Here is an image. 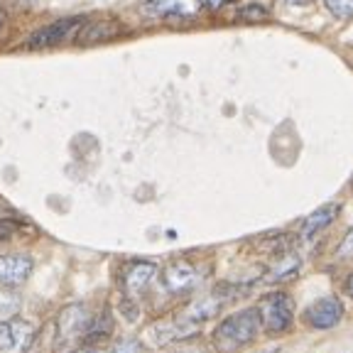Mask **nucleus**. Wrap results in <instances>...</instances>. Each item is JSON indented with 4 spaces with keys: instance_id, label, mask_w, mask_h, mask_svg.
<instances>
[{
    "instance_id": "obj_9",
    "label": "nucleus",
    "mask_w": 353,
    "mask_h": 353,
    "mask_svg": "<svg viewBox=\"0 0 353 353\" xmlns=\"http://www.w3.org/2000/svg\"><path fill=\"white\" fill-rule=\"evenodd\" d=\"M32 326L28 321L10 319V321H0V353H10L17 348H25L32 341Z\"/></svg>"
},
{
    "instance_id": "obj_7",
    "label": "nucleus",
    "mask_w": 353,
    "mask_h": 353,
    "mask_svg": "<svg viewBox=\"0 0 353 353\" xmlns=\"http://www.w3.org/2000/svg\"><path fill=\"white\" fill-rule=\"evenodd\" d=\"M157 275V265L154 263H148V260H135L130 263L123 270V277H121V285H123V292H125L128 299H135L145 292L150 287V282L154 280Z\"/></svg>"
},
{
    "instance_id": "obj_21",
    "label": "nucleus",
    "mask_w": 353,
    "mask_h": 353,
    "mask_svg": "<svg viewBox=\"0 0 353 353\" xmlns=\"http://www.w3.org/2000/svg\"><path fill=\"white\" fill-rule=\"evenodd\" d=\"M17 228H20V223H17L15 219H0V241L15 236Z\"/></svg>"
},
{
    "instance_id": "obj_16",
    "label": "nucleus",
    "mask_w": 353,
    "mask_h": 353,
    "mask_svg": "<svg viewBox=\"0 0 353 353\" xmlns=\"http://www.w3.org/2000/svg\"><path fill=\"white\" fill-rule=\"evenodd\" d=\"M20 314V297L0 290V321H10Z\"/></svg>"
},
{
    "instance_id": "obj_11",
    "label": "nucleus",
    "mask_w": 353,
    "mask_h": 353,
    "mask_svg": "<svg viewBox=\"0 0 353 353\" xmlns=\"http://www.w3.org/2000/svg\"><path fill=\"white\" fill-rule=\"evenodd\" d=\"M199 8V0H148L145 12L154 17H184L194 15Z\"/></svg>"
},
{
    "instance_id": "obj_12",
    "label": "nucleus",
    "mask_w": 353,
    "mask_h": 353,
    "mask_svg": "<svg viewBox=\"0 0 353 353\" xmlns=\"http://www.w3.org/2000/svg\"><path fill=\"white\" fill-rule=\"evenodd\" d=\"M121 32V25L118 22H88L83 25L81 32L77 34L79 44H96V42H105V39H113Z\"/></svg>"
},
{
    "instance_id": "obj_26",
    "label": "nucleus",
    "mask_w": 353,
    "mask_h": 353,
    "mask_svg": "<svg viewBox=\"0 0 353 353\" xmlns=\"http://www.w3.org/2000/svg\"><path fill=\"white\" fill-rule=\"evenodd\" d=\"M3 25H6V15L0 12V30H3Z\"/></svg>"
},
{
    "instance_id": "obj_18",
    "label": "nucleus",
    "mask_w": 353,
    "mask_h": 353,
    "mask_svg": "<svg viewBox=\"0 0 353 353\" xmlns=\"http://www.w3.org/2000/svg\"><path fill=\"white\" fill-rule=\"evenodd\" d=\"M270 17V12L265 10L260 3H253V6H243L241 12H238V20L241 22H265Z\"/></svg>"
},
{
    "instance_id": "obj_2",
    "label": "nucleus",
    "mask_w": 353,
    "mask_h": 353,
    "mask_svg": "<svg viewBox=\"0 0 353 353\" xmlns=\"http://www.w3.org/2000/svg\"><path fill=\"white\" fill-rule=\"evenodd\" d=\"M260 309V319L268 334L272 336H280L285 334L290 326H292V316H294V302L287 292H270L265 294L258 304Z\"/></svg>"
},
{
    "instance_id": "obj_3",
    "label": "nucleus",
    "mask_w": 353,
    "mask_h": 353,
    "mask_svg": "<svg viewBox=\"0 0 353 353\" xmlns=\"http://www.w3.org/2000/svg\"><path fill=\"white\" fill-rule=\"evenodd\" d=\"M88 309L83 304H69L57 316V346H69L72 341L81 339L88 329Z\"/></svg>"
},
{
    "instance_id": "obj_19",
    "label": "nucleus",
    "mask_w": 353,
    "mask_h": 353,
    "mask_svg": "<svg viewBox=\"0 0 353 353\" xmlns=\"http://www.w3.org/2000/svg\"><path fill=\"white\" fill-rule=\"evenodd\" d=\"M110 353H143V343L138 339H121L118 343H113Z\"/></svg>"
},
{
    "instance_id": "obj_22",
    "label": "nucleus",
    "mask_w": 353,
    "mask_h": 353,
    "mask_svg": "<svg viewBox=\"0 0 353 353\" xmlns=\"http://www.w3.org/2000/svg\"><path fill=\"white\" fill-rule=\"evenodd\" d=\"M199 3H201V6H206V8H211V10H219L226 0H199Z\"/></svg>"
},
{
    "instance_id": "obj_15",
    "label": "nucleus",
    "mask_w": 353,
    "mask_h": 353,
    "mask_svg": "<svg viewBox=\"0 0 353 353\" xmlns=\"http://www.w3.org/2000/svg\"><path fill=\"white\" fill-rule=\"evenodd\" d=\"M299 265H302V260H299L294 253H285V255H280V260H277V263L270 268V272H268V277H265V282H272V285H275V282L292 280V277L299 272Z\"/></svg>"
},
{
    "instance_id": "obj_13",
    "label": "nucleus",
    "mask_w": 353,
    "mask_h": 353,
    "mask_svg": "<svg viewBox=\"0 0 353 353\" xmlns=\"http://www.w3.org/2000/svg\"><path fill=\"white\" fill-rule=\"evenodd\" d=\"M223 302H226V297H221L219 292L211 294V297H206V299H199V302H194L192 307L187 309L184 319H189L192 324H201V321H206V319H211V316L219 314L221 307H223Z\"/></svg>"
},
{
    "instance_id": "obj_20",
    "label": "nucleus",
    "mask_w": 353,
    "mask_h": 353,
    "mask_svg": "<svg viewBox=\"0 0 353 353\" xmlns=\"http://www.w3.org/2000/svg\"><path fill=\"white\" fill-rule=\"evenodd\" d=\"M351 258H353V226L348 228L343 241L339 243L336 248V260H351Z\"/></svg>"
},
{
    "instance_id": "obj_10",
    "label": "nucleus",
    "mask_w": 353,
    "mask_h": 353,
    "mask_svg": "<svg viewBox=\"0 0 353 353\" xmlns=\"http://www.w3.org/2000/svg\"><path fill=\"white\" fill-rule=\"evenodd\" d=\"M339 211H341L339 204H326V206H319L316 211H312V214L304 219L302 228H299V238H302V241H312L316 233H321L331 221L336 219Z\"/></svg>"
},
{
    "instance_id": "obj_25",
    "label": "nucleus",
    "mask_w": 353,
    "mask_h": 353,
    "mask_svg": "<svg viewBox=\"0 0 353 353\" xmlns=\"http://www.w3.org/2000/svg\"><path fill=\"white\" fill-rule=\"evenodd\" d=\"M72 353H99L96 348H79V351H72Z\"/></svg>"
},
{
    "instance_id": "obj_23",
    "label": "nucleus",
    "mask_w": 353,
    "mask_h": 353,
    "mask_svg": "<svg viewBox=\"0 0 353 353\" xmlns=\"http://www.w3.org/2000/svg\"><path fill=\"white\" fill-rule=\"evenodd\" d=\"M287 3H290V6H294V8H304V6H309L312 0H287Z\"/></svg>"
},
{
    "instance_id": "obj_14",
    "label": "nucleus",
    "mask_w": 353,
    "mask_h": 353,
    "mask_svg": "<svg viewBox=\"0 0 353 353\" xmlns=\"http://www.w3.org/2000/svg\"><path fill=\"white\" fill-rule=\"evenodd\" d=\"M113 329H116V324H113V314H110L108 309H103L101 314H96L94 319L88 321V329H86V334H83V341L86 343H101V341H105V339H110Z\"/></svg>"
},
{
    "instance_id": "obj_24",
    "label": "nucleus",
    "mask_w": 353,
    "mask_h": 353,
    "mask_svg": "<svg viewBox=\"0 0 353 353\" xmlns=\"http://www.w3.org/2000/svg\"><path fill=\"white\" fill-rule=\"evenodd\" d=\"M346 292L353 297V272H351V275H348V280H346Z\"/></svg>"
},
{
    "instance_id": "obj_8",
    "label": "nucleus",
    "mask_w": 353,
    "mask_h": 353,
    "mask_svg": "<svg viewBox=\"0 0 353 353\" xmlns=\"http://www.w3.org/2000/svg\"><path fill=\"white\" fill-rule=\"evenodd\" d=\"M32 258L25 253L0 255V285L3 287H20L32 275Z\"/></svg>"
},
{
    "instance_id": "obj_17",
    "label": "nucleus",
    "mask_w": 353,
    "mask_h": 353,
    "mask_svg": "<svg viewBox=\"0 0 353 353\" xmlns=\"http://www.w3.org/2000/svg\"><path fill=\"white\" fill-rule=\"evenodd\" d=\"M324 6L339 20H351L353 17V0H324Z\"/></svg>"
},
{
    "instance_id": "obj_5",
    "label": "nucleus",
    "mask_w": 353,
    "mask_h": 353,
    "mask_svg": "<svg viewBox=\"0 0 353 353\" xmlns=\"http://www.w3.org/2000/svg\"><path fill=\"white\" fill-rule=\"evenodd\" d=\"M199 280H201L199 270L192 263H187V260H172L165 270H162V285H165V290L170 294L192 292L194 287L199 285Z\"/></svg>"
},
{
    "instance_id": "obj_4",
    "label": "nucleus",
    "mask_w": 353,
    "mask_h": 353,
    "mask_svg": "<svg viewBox=\"0 0 353 353\" xmlns=\"http://www.w3.org/2000/svg\"><path fill=\"white\" fill-rule=\"evenodd\" d=\"M341 319H343V304L334 294L319 297L316 302H312L304 309V321L312 329H334Z\"/></svg>"
},
{
    "instance_id": "obj_6",
    "label": "nucleus",
    "mask_w": 353,
    "mask_h": 353,
    "mask_svg": "<svg viewBox=\"0 0 353 353\" xmlns=\"http://www.w3.org/2000/svg\"><path fill=\"white\" fill-rule=\"evenodd\" d=\"M83 17L74 15V17H61V20L52 22V25H47V28L37 30V32L30 37V50H44V47H54V44L64 42V39L72 37V32L77 28H81L83 25Z\"/></svg>"
},
{
    "instance_id": "obj_1",
    "label": "nucleus",
    "mask_w": 353,
    "mask_h": 353,
    "mask_svg": "<svg viewBox=\"0 0 353 353\" xmlns=\"http://www.w3.org/2000/svg\"><path fill=\"white\" fill-rule=\"evenodd\" d=\"M260 326H263V319H260L258 307L241 309V312L226 316V319L216 326L211 343H214V348L219 353H236L258 336Z\"/></svg>"
}]
</instances>
